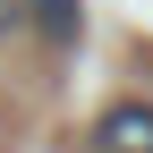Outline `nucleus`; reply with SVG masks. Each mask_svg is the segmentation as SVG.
Returning a JSON list of instances; mask_svg holds the SVG:
<instances>
[{
    "mask_svg": "<svg viewBox=\"0 0 153 153\" xmlns=\"http://www.w3.org/2000/svg\"><path fill=\"white\" fill-rule=\"evenodd\" d=\"M94 153H153V102H111L94 119Z\"/></svg>",
    "mask_w": 153,
    "mask_h": 153,
    "instance_id": "obj_1",
    "label": "nucleus"
},
{
    "mask_svg": "<svg viewBox=\"0 0 153 153\" xmlns=\"http://www.w3.org/2000/svg\"><path fill=\"white\" fill-rule=\"evenodd\" d=\"M17 17H26L43 43H76V0H17Z\"/></svg>",
    "mask_w": 153,
    "mask_h": 153,
    "instance_id": "obj_2",
    "label": "nucleus"
},
{
    "mask_svg": "<svg viewBox=\"0 0 153 153\" xmlns=\"http://www.w3.org/2000/svg\"><path fill=\"white\" fill-rule=\"evenodd\" d=\"M9 26H26V17H17V0H0V34H9Z\"/></svg>",
    "mask_w": 153,
    "mask_h": 153,
    "instance_id": "obj_3",
    "label": "nucleus"
}]
</instances>
